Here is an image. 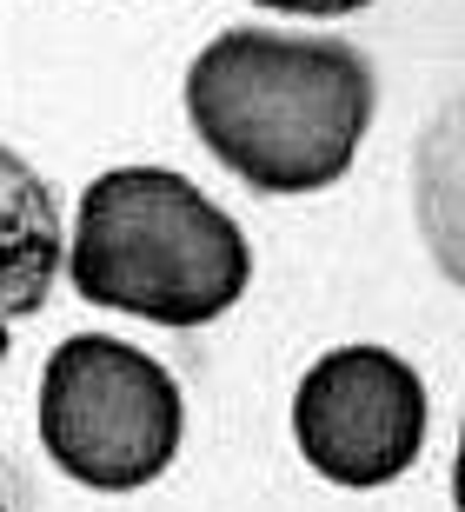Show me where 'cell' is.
I'll list each match as a JSON object with an SVG mask.
<instances>
[{"instance_id":"6da1fadb","label":"cell","mask_w":465,"mask_h":512,"mask_svg":"<svg viewBox=\"0 0 465 512\" xmlns=\"http://www.w3.org/2000/svg\"><path fill=\"white\" fill-rule=\"evenodd\" d=\"M379 107L372 60L346 40L233 27L200 47L186 114L206 153L260 193H319L346 180Z\"/></svg>"},{"instance_id":"7a4b0ae2","label":"cell","mask_w":465,"mask_h":512,"mask_svg":"<svg viewBox=\"0 0 465 512\" xmlns=\"http://www.w3.org/2000/svg\"><path fill=\"white\" fill-rule=\"evenodd\" d=\"M67 273L87 306L153 326H206L246 293L253 247L186 173L113 167L80 200Z\"/></svg>"},{"instance_id":"3957f363","label":"cell","mask_w":465,"mask_h":512,"mask_svg":"<svg viewBox=\"0 0 465 512\" xmlns=\"http://www.w3.org/2000/svg\"><path fill=\"white\" fill-rule=\"evenodd\" d=\"M180 386L153 353L107 333L60 340L40 373V446L93 493H133L180 453Z\"/></svg>"},{"instance_id":"277c9868","label":"cell","mask_w":465,"mask_h":512,"mask_svg":"<svg viewBox=\"0 0 465 512\" xmlns=\"http://www.w3.org/2000/svg\"><path fill=\"white\" fill-rule=\"evenodd\" d=\"M293 439L333 486H392L426 453V380L386 346H333L293 393Z\"/></svg>"},{"instance_id":"5b68a950","label":"cell","mask_w":465,"mask_h":512,"mask_svg":"<svg viewBox=\"0 0 465 512\" xmlns=\"http://www.w3.org/2000/svg\"><path fill=\"white\" fill-rule=\"evenodd\" d=\"M60 260H67V247H60L54 193L20 153L0 147V326L47 306Z\"/></svg>"},{"instance_id":"8992f818","label":"cell","mask_w":465,"mask_h":512,"mask_svg":"<svg viewBox=\"0 0 465 512\" xmlns=\"http://www.w3.org/2000/svg\"><path fill=\"white\" fill-rule=\"evenodd\" d=\"M419 227L432 260L465 286V94H452L419 147Z\"/></svg>"},{"instance_id":"52a82bcc","label":"cell","mask_w":465,"mask_h":512,"mask_svg":"<svg viewBox=\"0 0 465 512\" xmlns=\"http://www.w3.org/2000/svg\"><path fill=\"white\" fill-rule=\"evenodd\" d=\"M260 7H279V14H319V20H333V14H359V7H372V0H260Z\"/></svg>"},{"instance_id":"ba28073f","label":"cell","mask_w":465,"mask_h":512,"mask_svg":"<svg viewBox=\"0 0 465 512\" xmlns=\"http://www.w3.org/2000/svg\"><path fill=\"white\" fill-rule=\"evenodd\" d=\"M452 506L465 512V433H459V459H452Z\"/></svg>"},{"instance_id":"9c48e42d","label":"cell","mask_w":465,"mask_h":512,"mask_svg":"<svg viewBox=\"0 0 465 512\" xmlns=\"http://www.w3.org/2000/svg\"><path fill=\"white\" fill-rule=\"evenodd\" d=\"M0 366H7V326H0Z\"/></svg>"},{"instance_id":"30bf717a","label":"cell","mask_w":465,"mask_h":512,"mask_svg":"<svg viewBox=\"0 0 465 512\" xmlns=\"http://www.w3.org/2000/svg\"><path fill=\"white\" fill-rule=\"evenodd\" d=\"M0 512H7V506H0Z\"/></svg>"}]
</instances>
